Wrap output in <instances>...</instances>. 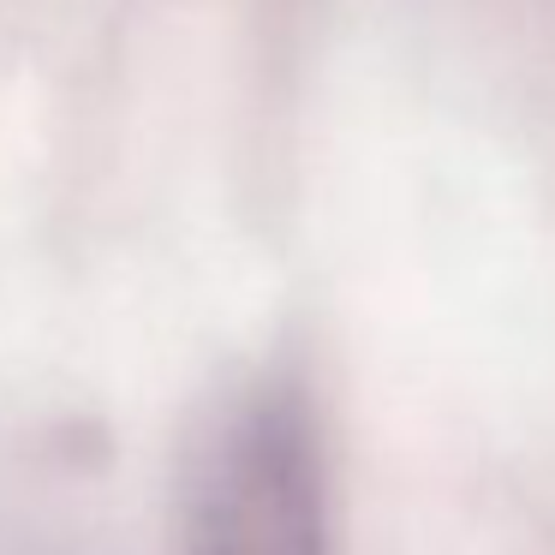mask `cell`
Returning <instances> with one entry per match:
<instances>
[{
    "label": "cell",
    "instance_id": "obj_1",
    "mask_svg": "<svg viewBox=\"0 0 555 555\" xmlns=\"http://www.w3.org/2000/svg\"><path fill=\"white\" fill-rule=\"evenodd\" d=\"M192 555H328L323 454L293 388H263L221 424L197 478Z\"/></svg>",
    "mask_w": 555,
    "mask_h": 555
}]
</instances>
